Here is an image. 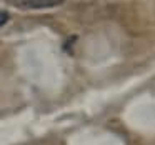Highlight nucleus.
I'll return each mask as SVG.
<instances>
[{"instance_id": "obj_2", "label": "nucleus", "mask_w": 155, "mask_h": 145, "mask_svg": "<svg viewBox=\"0 0 155 145\" xmlns=\"http://www.w3.org/2000/svg\"><path fill=\"white\" fill-rule=\"evenodd\" d=\"M7 22H8V12L0 10V27H4Z\"/></svg>"}, {"instance_id": "obj_1", "label": "nucleus", "mask_w": 155, "mask_h": 145, "mask_svg": "<svg viewBox=\"0 0 155 145\" xmlns=\"http://www.w3.org/2000/svg\"><path fill=\"white\" fill-rule=\"evenodd\" d=\"M12 4L20 8H52L62 5V0H14Z\"/></svg>"}]
</instances>
